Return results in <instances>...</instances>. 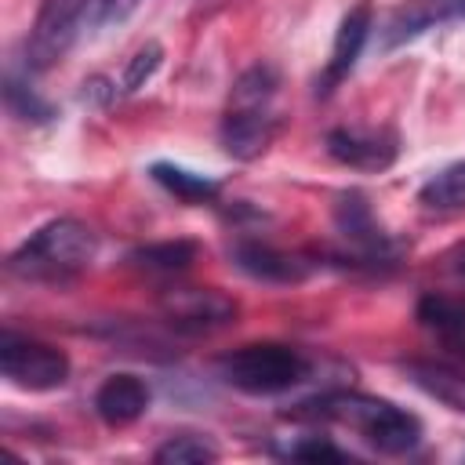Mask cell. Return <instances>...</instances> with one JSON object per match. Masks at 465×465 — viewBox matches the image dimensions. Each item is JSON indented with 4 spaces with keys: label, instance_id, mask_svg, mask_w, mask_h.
<instances>
[{
    "label": "cell",
    "instance_id": "6da1fadb",
    "mask_svg": "<svg viewBox=\"0 0 465 465\" xmlns=\"http://www.w3.org/2000/svg\"><path fill=\"white\" fill-rule=\"evenodd\" d=\"M287 418L298 421H338L356 429L378 454H407L421 443V421L396 407L392 400L381 396H367V392H323L312 396L305 403H298L294 411H287Z\"/></svg>",
    "mask_w": 465,
    "mask_h": 465
},
{
    "label": "cell",
    "instance_id": "7a4b0ae2",
    "mask_svg": "<svg viewBox=\"0 0 465 465\" xmlns=\"http://www.w3.org/2000/svg\"><path fill=\"white\" fill-rule=\"evenodd\" d=\"M98 254V232L80 218H51L33 236H25L11 258L7 272L36 283H62L84 272Z\"/></svg>",
    "mask_w": 465,
    "mask_h": 465
},
{
    "label": "cell",
    "instance_id": "3957f363",
    "mask_svg": "<svg viewBox=\"0 0 465 465\" xmlns=\"http://www.w3.org/2000/svg\"><path fill=\"white\" fill-rule=\"evenodd\" d=\"M218 378L247 396H276L309 378V356L280 345V341H254L218 356Z\"/></svg>",
    "mask_w": 465,
    "mask_h": 465
},
{
    "label": "cell",
    "instance_id": "277c9868",
    "mask_svg": "<svg viewBox=\"0 0 465 465\" xmlns=\"http://www.w3.org/2000/svg\"><path fill=\"white\" fill-rule=\"evenodd\" d=\"M0 374L29 392H51L69 381V356L58 345L25 338L15 331L0 334Z\"/></svg>",
    "mask_w": 465,
    "mask_h": 465
},
{
    "label": "cell",
    "instance_id": "5b68a950",
    "mask_svg": "<svg viewBox=\"0 0 465 465\" xmlns=\"http://www.w3.org/2000/svg\"><path fill=\"white\" fill-rule=\"evenodd\" d=\"M87 11L91 0H40L36 22L25 40V65L33 73H44L62 62L73 40L87 29Z\"/></svg>",
    "mask_w": 465,
    "mask_h": 465
},
{
    "label": "cell",
    "instance_id": "8992f818",
    "mask_svg": "<svg viewBox=\"0 0 465 465\" xmlns=\"http://www.w3.org/2000/svg\"><path fill=\"white\" fill-rule=\"evenodd\" d=\"M160 309L178 334H211L236 320V302L214 287H167Z\"/></svg>",
    "mask_w": 465,
    "mask_h": 465
},
{
    "label": "cell",
    "instance_id": "52a82bcc",
    "mask_svg": "<svg viewBox=\"0 0 465 465\" xmlns=\"http://www.w3.org/2000/svg\"><path fill=\"white\" fill-rule=\"evenodd\" d=\"M334 229L371 265H381V262H392L396 258V240L378 225L367 196L356 193V189H349V193H341L334 200Z\"/></svg>",
    "mask_w": 465,
    "mask_h": 465
},
{
    "label": "cell",
    "instance_id": "ba28073f",
    "mask_svg": "<svg viewBox=\"0 0 465 465\" xmlns=\"http://www.w3.org/2000/svg\"><path fill=\"white\" fill-rule=\"evenodd\" d=\"M327 156L356 167V171H385L400 156V142L392 131H374V127H334L323 138Z\"/></svg>",
    "mask_w": 465,
    "mask_h": 465
},
{
    "label": "cell",
    "instance_id": "9c48e42d",
    "mask_svg": "<svg viewBox=\"0 0 465 465\" xmlns=\"http://www.w3.org/2000/svg\"><path fill=\"white\" fill-rule=\"evenodd\" d=\"M276 131H280V120L269 113V105H229L218 127V142L225 156L254 160L272 145Z\"/></svg>",
    "mask_w": 465,
    "mask_h": 465
},
{
    "label": "cell",
    "instance_id": "30bf717a",
    "mask_svg": "<svg viewBox=\"0 0 465 465\" xmlns=\"http://www.w3.org/2000/svg\"><path fill=\"white\" fill-rule=\"evenodd\" d=\"M465 18V0H403L381 25V47H403L421 33Z\"/></svg>",
    "mask_w": 465,
    "mask_h": 465
},
{
    "label": "cell",
    "instance_id": "8fae6325",
    "mask_svg": "<svg viewBox=\"0 0 465 465\" xmlns=\"http://www.w3.org/2000/svg\"><path fill=\"white\" fill-rule=\"evenodd\" d=\"M367 36H371V4L360 0V4L341 18V25H338V33H334L331 58H327V65H323V73H320V80H316V94H331V91L352 73L360 51H363V44H367Z\"/></svg>",
    "mask_w": 465,
    "mask_h": 465
},
{
    "label": "cell",
    "instance_id": "7c38bea8",
    "mask_svg": "<svg viewBox=\"0 0 465 465\" xmlns=\"http://www.w3.org/2000/svg\"><path fill=\"white\" fill-rule=\"evenodd\" d=\"M232 265L240 272H247L251 280H262V283H302L312 272V265L302 254L280 251V247L262 243V240H240L232 247Z\"/></svg>",
    "mask_w": 465,
    "mask_h": 465
},
{
    "label": "cell",
    "instance_id": "4fadbf2b",
    "mask_svg": "<svg viewBox=\"0 0 465 465\" xmlns=\"http://www.w3.org/2000/svg\"><path fill=\"white\" fill-rule=\"evenodd\" d=\"M149 411V385L138 374H109L94 392V414L105 425H131Z\"/></svg>",
    "mask_w": 465,
    "mask_h": 465
},
{
    "label": "cell",
    "instance_id": "5bb4252c",
    "mask_svg": "<svg viewBox=\"0 0 465 465\" xmlns=\"http://www.w3.org/2000/svg\"><path fill=\"white\" fill-rule=\"evenodd\" d=\"M403 374L429 400H436V403L465 414V367L461 363H447V360H407L403 363Z\"/></svg>",
    "mask_w": 465,
    "mask_h": 465
},
{
    "label": "cell",
    "instance_id": "9a60e30c",
    "mask_svg": "<svg viewBox=\"0 0 465 465\" xmlns=\"http://www.w3.org/2000/svg\"><path fill=\"white\" fill-rule=\"evenodd\" d=\"M418 323L447 341H465V298L458 294H440V291H429L418 298V309H414Z\"/></svg>",
    "mask_w": 465,
    "mask_h": 465
},
{
    "label": "cell",
    "instance_id": "2e32d148",
    "mask_svg": "<svg viewBox=\"0 0 465 465\" xmlns=\"http://www.w3.org/2000/svg\"><path fill=\"white\" fill-rule=\"evenodd\" d=\"M149 174H153V182H160L182 203H211L218 196V182L214 178L196 174V171H185L178 163H153Z\"/></svg>",
    "mask_w": 465,
    "mask_h": 465
},
{
    "label": "cell",
    "instance_id": "e0dca14e",
    "mask_svg": "<svg viewBox=\"0 0 465 465\" xmlns=\"http://www.w3.org/2000/svg\"><path fill=\"white\" fill-rule=\"evenodd\" d=\"M196 254H200V247L193 240H163V243L134 247L127 254V262L138 269H149V272H182L196 262Z\"/></svg>",
    "mask_w": 465,
    "mask_h": 465
},
{
    "label": "cell",
    "instance_id": "ac0fdd59",
    "mask_svg": "<svg viewBox=\"0 0 465 465\" xmlns=\"http://www.w3.org/2000/svg\"><path fill=\"white\" fill-rule=\"evenodd\" d=\"M418 203L429 211H461L465 207V160L436 171L418 189Z\"/></svg>",
    "mask_w": 465,
    "mask_h": 465
},
{
    "label": "cell",
    "instance_id": "d6986e66",
    "mask_svg": "<svg viewBox=\"0 0 465 465\" xmlns=\"http://www.w3.org/2000/svg\"><path fill=\"white\" fill-rule=\"evenodd\" d=\"M153 461H160V465H207V461H218V447L207 436L178 432L153 450Z\"/></svg>",
    "mask_w": 465,
    "mask_h": 465
},
{
    "label": "cell",
    "instance_id": "ffe728a7",
    "mask_svg": "<svg viewBox=\"0 0 465 465\" xmlns=\"http://www.w3.org/2000/svg\"><path fill=\"white\" fill-rule=\"evenodd\" d=\"M4 105H7V113L15 116V120H22V124H51L58 113H54V105L47 102V98H40L25 80H18V76H7L4 80Z\"/></svg>",
    "mask_w": 465,
    "mask_h": 465
},
{
    "label": "cell",
    "instance_id": "44dd1931",
    "mask_svg": "<svg viewBox=\"0 0 465 465\" xmlns=\"http://www.w3.org/2000/svg\"><path fill=\"white\" fill-rule=\"evenodd\" d=\"M276 87H280V73H276L269 62H258V65H251V69L236 80V87H232V105H269L272 94H276Z\"/></svg>",
    "mask_w": 465,
    "mask_h": 465
},
{
    "label": "cell",
    "instance_id": "7402d4cb",
    "mask_svg": "<svg viewBox=\"0 0 465 465\" xmlns=\"http://www.w3.org/2000/svg\"><path fill=\"white\" fill-rule=\"evenodd\" d=\"M160 62H163V47L156 44V40H149V44H142L131 58H127V65H124V76H120V91H138V87H145L149 80H153V73L160 69Z\"/></svg>",
    "mask_w": 465,
    "mask_h": 465
},
{
    "label": "cell",
    "instance_id": "603a6c76",
    "mask_svg": "<svg viewBox=\"0 0 465 465\" xmlns=\"http://www.w3.org/2000/svg\"><path fill=\"white\" fill-rule=\"evenodd\" d=\"M283 454L294 458V461H345V458H349V454H345L338 443H331L327 436H302V440L287 443Z\"/></svg>",
    "mask_w": 465,
    "mask_h": 465
},
{
    "label": "cell",
    "instance_id": "cb8c5ba5",
    "mask_svg": "<svg viewBox=\"0 0 465 465\" xmlns=\"http://www.w3.org/2000/svg\"><path fill=\"white\" fill-rule=\"evenodd\" d=\"M142 0H91L87 11V29H105V25H120L138 11Z\"/></svg>",
    "mask_w": 465,
    "mask_h": 465
},
{
    "label": "cell",
    "instance_id": "d4e9b609",
    "mask_svg": "<svg viewBox=\"0 0 465 465\" xmlns=\"http://www.w3.org/2000/svg\"><path fill=\"white\" fill-rule=\"evenodd\" d=\"M116 98V80H109V76H91V80H84V102L87 105H109Z\"/></svg>",
    "mask_w": 465,
    "mask_h": 465
},
{
    "label": "cell",
    "instance_id": "484cf974",
    "mask_svg": "<svg viewBox=\"0 0 465 465\" xmlns=\"http://www.w3.org/2000/svg\"><path fill=\"white\" fill-rule=\"evenodd\" d=\"M447 269H450L454 276H465V243H461V247H454V251L447 254Z\"/></svg>",
    "mask_w": 465,
    "mask_h": 465
}]
</instances>
